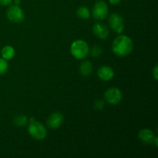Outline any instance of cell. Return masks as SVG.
Segmentation results:
<instances>
[{"instance_id":"obj_1","label":"cell","mask_w":158,"mask_h":158,"mask_svg":"<svg viewBox=\"0 0 158 158\" xmlns=\"http://www.w3.org/2000/svg\"><path fill=\"white\" fill-rule=\"evenodd\" d=\"M134 49V43L130 37L120 35L114 40L112 50L118 56H127L130 55Z\"/></svg>"},{"instance_id":"obj_2","label":"cell","mask_w":158,"mask_h":158,"mask_svg":"<svg viewBox=\"0 0 158 158\" xmlns=\"http://www.w3.org/2000/svg\"><path fill=\"white\" fill-rule=\"evenodd\" d=\"M29 135L37 140H42L46 138L47 135V130L43 124L36 121L33 117L29 119V124L28 127Z\"/></svg>"},{"instance_id":"obj_3","label":"cell","mask_w":158,"mask_h":158,"mask_svg":"<svg viewBox=\"0 0 158 158\" xmlns=\"http://www.w3.org/2000/svg\"><path fill=\"white\" fill-rule=\"evenodd\" d=\"M70 52L74 58L77 59V60H83L89 55V46L84 40H75L71 44Z\"/></svg>"},{"instance_id":"obj_4","label":"cell","mask_w":158,"mask_h":158,"mask_svg":"<svg viewBox=\"0 0 158 158\" xmlns=\"http://www.w3.org/2000/svg\"><path fill=\"white\" fill-rule=\"evenodd\" d=\"M6 15L9 21L14 23H20L24 20L25 15L23 9L16 5L10 6L6 12Z\"/></svg>"},{"instance_id":"obj_5","label":"cell","mask_w":158,"mask_h":158,"mask_svg":"<svg viewBox=\"0 0 158 158\" xmlns=\"http://www.w3.org/2000/svg\"><path fill=\"white\" fill-rule=\"evenodd\" d=\"M108 12H109L108 6L104 1L99 0L96 2L92 11L93 16L94 19L98 20L104 19L107 16Z\"/></svg>"},{"instance_id":"obj_6","label":"cell","mask_w":158,"mask_h":158,"mask_svg":"<svg viewBox=\"0 0 158 158\" xmlns=\"http://www.w3.org/2000/svg\"><path fill=\"white\" fill-rule=\"evenodd\" d=\"M108 22H109L110 27L112 29L114 32H115L117 34L122 33L123 29H124L125 23L123 17L120 14L113 13L109 17Z\"/></svg>"},{"instance_id":"obj_7","label":"cell","mask_w":158,"mask_h":158,"mask_svg":"<svg viewBox=\"0 0 158 158\" xmlns=\"http://www.w3.org/2000/svg\"><path fill=\"white\" fill-rule=\"evenodd\" d=\"M122 93L120 89L112 87L108 89L104 94V99L108 103L111 105H117L122 100Z\"/></svg>"},{"instance_id":"obj_8","label":"cell","mask_w":158,"mask_h":158,"mask_svg":"<svg viewBox=\"0 0 158 158\" xmlns=\"http://www.w3.org/2000/svg\"><path fill=\"white\" fill-rule=\"evenodd\" d=\"M63 120H64V117H63V114L61 113L55 112L49 115V117L47 119V121H46V123H47V126L50 129L56 130L61 127V125L63 123Z\"/></svg>"},{"instance_id":"obj_9","label":"cell","mask_w":158,"mask_h":158,"mask_svg":"<svg viewBox=\"0 0 158 158\" xmlns=\"http://www.w3.org/2000/svg\"><path fill=\"white\" fill-rule=\"evenodd\" d=\"M93 32L100 40H106L109 37V29L107 26L100 23H97L93 26Z\"/></svg>"},{"instance_id":"obj_10","label":"cell","mask_w":158,"mask_h":158,"mask_svg":"<svg viewBox=\"0 0 158 158\" xmlns=\"http://www.w3.org/2000/svg\"><path fill=\"white\" fill-rule=\"evenodd\" d=\"M98 77L103 81H109L114 77V71L111 67L108 66H103L97 71Z\"/></svg>"},{"instance_id":"obj_11","label":"cell","mask_w":158,"mask_h":158,"mask_svg":"<svg viewBox=\"0 0 158 158\" xmlns=\"http://www.w3.org/2000/svg\"><path fill=\"white\" fill-rule=\"evenodd\" d=\"M138 137L143 143L150 144V143H154V140L155 139L156 135L151 130L143 129L139 132Z\"/></svg>"},{"instance_id":"obj_12","label":"cell","mask_w":158,"mask_h":158,"mask_svg":"<svg viewBox=\"0 0 158 158\" xmlns=\"http://www.w3.org/2000/svg\"><path fill=\"white\" fill-rule=\"evenodd\" d=\"M79 70H80V73L83 77H88V76L90 75L93 71V65L91 62L88 61V60L82 62Z\"/></svg>"},{"instance_id":"obj_13","label":"cell","mask_w":158,"mask_h":158,"mask_svg":"<svg viewBox=\"0 0 158 158\" xmlns=\"http://www.w3.org/2000/svg\"><path fill=\"white\" fill-rule=\"evenodd\" d=\"M2 56L3 59H5L6 60H10L15 56V49L12 47V46H5L2 49L1 51Z\"/></svg>"},{"instance_id":"obj_14","label":"cell","mask_w":158,"mask_h":158,"mask_svg":"<svg viewBox=\"0 0 158 158\" xmlns=\"http://www.w3.org/2000/svg\"><path fill=\"white\" fill-rule=\"evenodd\" d=\"M77 16L82 19H88L90 17V12L86 6H81L77 11Z\"/></svg>"},{"instance_id":"obj_15","label":"cell","mask_w":158,"mask_h":158,"mask_svg":"<svg viewBox=\"0 0 158 158\" xmlns=\"http://www.w3.org/2000/svg\"><path fill=\"white\" fill-rule=\"evenodd\" d=\"M28 122H29L28 117L25 115H21L20 114V115L15 117V118H14V123L19 127L26 126L28 123Z\"/></svg>"},{"instance_id":"obj_16","label":"cell","mask_w":158,"mask_h":158,"mask_svg":"<svg viewBox=\"0 0 158 158\" xmlns=\"http://www.w3.org/2000/svg\"><path fill=\"white\" fill-rule=\"evenodd\" d=\"M9 69V64L7 60L3 58H0V75L5 74Z\"/></svg>"},{"instance_id":"obj_17","label":"cell","mask_w":158,"mask_h":158,"mask_svg":"<svg viewBox=\"0 0 158 158\" xmlns=\"http://www.w3.org/2000/svg\"><path fill=\"white\" fill-rule=\"evenodd\" d=\"M102 52H103V49H101L100 46H94L92 50H91V55H92V56L94 57H98L101 55Z\"/></svg>"},{"instance_id":"obj_18","label":"cell","mask_w":158,"mask_h":158,"mask_svg":"<svg viewBox=\"0 0 158 158\" xmlns=\"http://www.w3.org/2000/svg\"><path fill=\"white\" fill-rule=\"evenodd\" d=\"M103 107H104V102L103 100H97L94 103V108L97 110H101L103 109Z\"/></svg>"},{"instance_id":"obj_19","label":"cell","mask_w":158,"mask_h":158,"mask_svg":"<svg viewBox=\"0 0 158 158\" xmlns=\"http://www.w3.org/2000/svg\"><path fill=\"white\" fill-rule=\"evenodd\" d=\"M13 0H0V4L3 6H9Z\"/></svg>"},{"instance_id":"obj_20","label":"cell","mask_w":158,"mask_h":158,"mask_svg":"<svg viewBox=\"0 0 158 158\" xmlns=\"http://www.w3.org/2000/svg\"><path fill=\"white\" fill-rule=\"evenodd\" d=\"M158 68H157V65H155V66L154 67V69H153V76H154V79H155V80H157V77H158Z\"/></svg>"},{"instance_id":"obj_21","label":"cell","mask_w":158,"mask_h":158,"mask_svg":"<svg viewBox=\"0 0 158 158\" xmlns=\"http://www.w3.org/2000/svg\"><path fill=\"white\" fill-rule=\"evenodd\" d=\"M120 1H121V0H109L110 3V4H112V5L119 4V3L120 2Z\"/></svg>"},{"instance_id":"obj_22","label":"cell","mask_w":158,"mask_h":158,"mask_svg":"<svg viewBox=\"0 0 158 158\" xmlns=\"http://www.w3.org/2000/svg\"><path fill=\"white\" fill-rule=\"evenodd\" d=\"M20 3H21V0H14V4L16 6H19Z\"/></svg>"}]
</instances>
